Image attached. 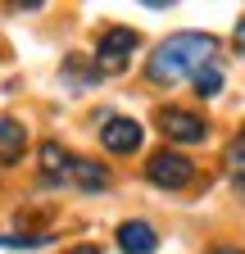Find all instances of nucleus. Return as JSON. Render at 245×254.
<instances>
[{"mask_svg": "<svg viewBox=\"0 0 245 254\" xmlns=\"http://www.w3.org/2000/svg\"><path fill=\"white\" fill-rule=\"evenodd\" d=\"M218 254H236V250H218Z\"/></svg>", "mask_w": 245, "mask_h": 254, "instance_id": "15", "label": "nucleus"}, {"mask_svg": "<svg viewBox=\"0 0 245 254\" xmlns=\"http://www.w3.org/2000/svg\"><path fill=\"white\" fill-rule=\"evenodd\" d=\"M232 164H236V186H245V132H241V141L232 145Z\"/></svg>", "mask_w": 245, "mask_h": 254, "instance_id": "12", "label": "nucleus"}, {"mask_svg": "<svg viewBox=\"0 0 245 254\" xmlns=\"http://www.w3.org/2000/svg\"><path fill=\"white\" fill-rule=\"evenodd\" d=\"M118 245H122V254H155L159 250V236H155V227L150 222H122L118 227Z\"/></svg>", "mask_w": 245, "mask_h": 254, "instance_id": "6", "label": "nucleus"}, {"mask_svg": "<svg viewBox=\"0 0 245 254\" xmlns=\"http://www.w3.org/2000/svg\"><path fill=\"white\" fill-rule=\"evenodd\" d=\"M218 91H223V68L218 64H204V68L195 73V95L209 100V95H218Z\"/></svg>", "mask_w": 245, "mask_h": 254, "instance_id": "10", "label": "nucleus"}, {"mask_svg": "<svg viewBox=\"0 0 245 254\" xmlns=\"http://www.w3.org/2000/svg\"><path fill=\"white\" fill-rule=\"evenodd\" d=\"M145 177L155 182V186H164V190H182V186H191V177H195V164H191L186 154L159 150V154L145 164Z\"/></svg>", "mask_w": 245, "mask_h": 254, "instance_id": "3", "label": "nucleus"}, {"mask_svg": "<svg viewBox=\"0 0 245 254\" xmlns=\"http://www.w3.org/2000/svg\"><path fill=\"white\" fill-rule=\"evenodd\" d=\"M136 46H141V37L132 27H109L96 46V73H122Z\"/></svg>", "mask_w": 245, "mask_h": 254, "instance_id": "2", "label": "nucleus"}, {"mask_svg": "<svg viewBox=\"0 0 245 254\" xmlns=\"http://www.w3.org/2000/svg\"><path fill=\"white\" fill-rule=\"evenodd\" d=\"M68 150L64 145H55V141H46L41 145V168H46V177H59V182H64V173H68Z\"/></svg>", "mask_w": 245, "mask_h": 254, "instance_id": "9", "label": "nucleus"}, {"mask_svg": "<svg viewBox=\"0 0 245 254\" xmlns=\"http://www.w3.org/2000/svg\"><path fill=\"white\" fill-rule=\"evenodd\" d=\"M159 127H164L173 141H182V145H200V141H204V132H209L204 118H200V114H191V109H164V114H159Z\"/></svg>", "mask_w": 245, "mask_h": 254, "instance_id": "4", "label": "nucleus"}, {"mask_svg": "<svg viewBox=\"0 0 245 254\" xmlns=\"http://www.w3.org/2000/svg\"><path fill=\"white\" fill-rule=\"evenodd\" d=\"M50 236H5L0 232V250H46Z\"/></svg>", "mask_w": 245, "mask_h": 254, "instance_id": "11", "label": "nucleus"}, {"mask_svg": "<svg viewBox=\"0 0 245 254\" xmlns=\"http://www.w3.org/2000/svg\"><path fill=\"white\" fill-rule=\"evenodd\" d=\"M73 254H100V250H96V245H82V250H73Z\"/></svg>", "mask_w": 245, "mask_h": 254, "instance_id": "14", "label": "nucleus"}, {"mask_svg": "<svg viewBox=\"0 0 245 254\" xmlns=\"http://www.w3.org/2000/svg\"><path fill=\"white\" fill-rule=\"evenodd\" d=\"M100 141L109 154H132V150H141V123L136 118H109L100 127Z\"/></svg>", "mask_w": 245, "mask_h": 254, "instance_id": "5", "label": "nucleus"}, {"mask_svg": "<svg viewBox=\"0 0 245 254\" xmlns=\"http://www.w3.org/2000/svg\"><path fill=\"white\" fill-rule=\"evenodd\" d=\"M23 145H27L23 123H14V118H0V164H14V159L23 154Z\"/></svg>", "mask_w": 245, "mask_h": 254, "instance_id": "8", "label": "nucleus"}, {"mask_svg": "<svg viewBox=\"0 0 245 254\" xmlns=\"http://www.w3.org/2000/svg\"><path fill=\"white\" fill-rule=\"evenodd\" d=\"M213 37H204V32H177V37H168L155 55H150V82L159 86H173L182 77H195L204 64H213Z\"/></svg>", "mask_w": 245, "mask_h": 254, "instance_id": "1", "label": "nucleus"}, {"mask_svg": "<svg viewBox=\"0 0 245 254\" xmlns=\"http://www.w3.org/2000/svg\"><path fill=\"white\" fill-rule=\"evenodd\" d=\"M64 182H73V186H82V190H105V186H109V173H105L100 164H91V159H68Z\"/></svg>", "mask_w": 245, "mask_h": 254, "instance_id": "7", "label": "nucleus"}, {"mask_svg": "<svg viewBox=\"0 0 245 254\" xmlns=\"http://www.w3.org/2000/svg\"><path fill=\"white\" fill-rule=\"evenodd\" d=\"M236 46H241V50H245V18H241V23H236Z\"/></svg>", "mask_w": 245, "mask_h": 254, "instance_id": "13", "label": "nucleus"}]
</instances>
